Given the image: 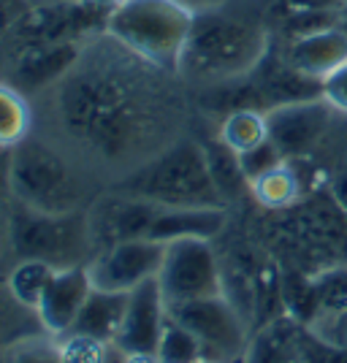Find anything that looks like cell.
I'll use <instances>...</instances> for the list:
<instances>
[{
    "label": "cell",
    "instance_id": "obj_46",
    "mask_svg": "<svg viewBox=\"0 0 347 363\" xmlns=\"http://www.w3.org/2000/svg\"><path fill=\"white\" fill-rule=\"evenodd\" d=\"M345 6H347V0H345Z\"/></svg>",
    "mask_w": 347,
    "mask_h": 363
},
{
    "label": "cell",
    "instance_id": "obj_15",
    "mask_svg": "<svg viewBox=\"0 0 347 363\" xmlns=\"http://www.w3.org/2000/svg\"><path fill=\"white\" fill-rule=\"evenodd\" d=\"M92 293V279L87 266H68L57 269L49 288L44 290L41 301L35 306L38 325L49 336H65L74 328L82 306Z\"/></svg>",
    "mask_w": 347,
    "mask_h": 363
},
{
    "label": "cell",
    "instance_id": "obj_14",
    "mask_svg": "<svg viewBox=\"0 0 347 363\" xmlns=\"http://www.w3.org/2000/svg\"><path fill=\"white\" fill-rule=\"evenodd\" d=\"M158 206L160 203H152V201H144V198L122 196V193L98 201L92 209H87L95 252H101L111 244L147 239Z\"/></svg>",
    "mask_w": 347,
    "mask_h": 363
},
{
    "label": "cell",
    "instance_id": "obj_21",
    "mask_svg": "<svg viewBox=\"0 0 347 363\" xmlns=\"http://www.w3.org/2000/svg\"><path fill=\"white\" fill-rule=\"evenodd\" d=\"M55 272H57V269L44 263V260L19 257L14 266H11V272H9V279H6L9 296H11L19 306H25L28 312H35V306L41 301L44 290L49 288Z\"/></svg>",
    "mask_w": 347,
    "mask_h": 363
},
{
    "label": "cell",
    "instance_id": "obj_35",
    "mask_svg": "<svg viewBox=\"0 0 347 363\" xmlns=\"http://www.w3.org/2000/svg\"><path fill=\"white\" fill-rule=\"evenodd\" d=\"M11 168H14V150L0 147V196H11Z\"/></svg>",
    "mask_w": 347,
    "mask_h": 363
},
{
    "label": "cell",
    "instance_id": "obj_39",
    "mask_svg": "<svg viewBox=\"0 0 347 363\" xmlns=\"http://www.w3.org/2000/svg\"><path fill=\"white\" fill-rule=\"evenodd\" d=\"M90 6H95V9H101V11H106V14H111L117 6H120L122 0H87Z\"/></svg>",
    "mask_w": 347,
    "mask_h": 363
},
{
    "label": "cell",
    "instance_id": "obj_36",
    "mask_svg": "<svg viewBox=\"0 0 347 363\" xmlns=\"http://www.w3.org/2000/svg\"><path fill=\"white\" fill-rule=\"evenodd\" d=\"M331 201L347 214V171L336 174L331 179Z\"/></svg>",
    "mask_w": 347,
    "mask_h": 363
},
{
    "label": "cell",
    "instance_id": "obj_9",
    "mask_svg": "<svg viewBox=\"0 0 347 363\" xmlns=\"http://www.w3.org/2000/svg\"><path fill=\"white\" fill-rule=\"evenodd\" d=\"M163 255H166V244L160 242L133 239V242L111 244L95 252V257L87 263L92 288L131 293L147 279L158 277L163 266Z\"/></svg>",
    "mask_w": 347,
    "mask_h": 363
},
{
    "label": "cell",
    "instance_id": "obj_20",
    "mask_svg": "<svg viewBox=\"0 0 347 363\" xmlns=\"http://www.w3.org/2000/svg\"><path fill=\"white\" fill-rule=\"evenodd\" d=\"M250 193L258 203L269 212H285L293 209L302 201V179L299 171L290 166V160L280 163L272 168L269 174L258 177L255 182H250Z\"/></svg>",
    "mask_w": 347,
    "mask_h": 363
},
{
    "label": "cell",
    "instance_id": "obj_43",
    "mask_svg": "<svg viewBox=\"0 0 347 363\" xmlns=\"http://www.w3.org/2000/svg\"><path fill=\"white\" fill-rule=\"evenodd\" d=\"M198 363H217V361H206V358H204V361H198Z\"/></svg>",
    "mask_w": 347,
    "mask_h": 363
},
{
    "label": "cell",
    "instance_id": "obj_45",
    "mask_svg": "<svg viewBox=\"0 0 347 363\" xmlns=\"http://www.w3.org/2000/svg\"><path fill=\"white\" fill-rule=\"evenodd\" d=\"M293 363H299V361H293Z\"/></svg>",
    "mask_w": 347,
    "mask_h": 363
},
{
    "label": "cell",
    "instance_id": "obj_44",
    "mask_svg": "<svg viewBox=\"0 0 347 363\" xmlns=\"http://www.w3.org/2000/svg\"><path fill=\"white\" fill-rule=\"evenodd\" d=\"M342 14H345V16H347V6H345V11H342Z\"/></svg>",
    "mask_w": 347,
    "mask_h": 363
},
{
    "label": "cell",
    "instance_id": "obj_16",
    "mask_svg": "<svg viewBox=\"0 0 347 363\" xmlns=\"http://www.w3.org/2000/svg\"><path fill=\"white\" fill-rule=\"evenodd\" d=\"M280 46L296 71H302L317 82L329 79L339 65L347 62V33L342 30V25H334V28H326V30Z\"/></svg>",
    "mask_w": 347,
    "mask_h": 363
},
{
    "label": "cell",
    "instance_id": "obj_38",
    "mask_svg": "<svg viewBox=\"0 0 347 363\" xmlns=\"http://www.w3.org/2000/svg\"><path fill=\"white\" fill-rule=\"evenodd\" d=\"M117 363H160V361H158V355H125V352H120V361Z\"/></svg>",
    "mask_w": 347,
    "mask_h": 363
},
{
    "label": "cell",
    "instance_id": "obj_23",
    "mask_svg": "<svg viewBox=\"0 0 347 363\" xmlns=\"http://www.w3.org/2000/svg\"><path fill=\"white\" fill-rule=\"evenodd\" d=\"M204 155H206V166H209L211 179H214V184H217V190H220V196H223L226 203L250 190V182L244 177L239 155L231 150L228 144H223L220 138L206 141L204 144Z\"/></svg>",
    "mask_w": 347,
    "mask_h": 363
},
{
    "label": "cell",
    "instance_id": "obj_6",
    "mask_svg": "<svg viewBox=\"0 0 347 363\" xmlns=\"http://www.w3.org/2000/svg\"><path fill=\"white\" fill-rule=\"evenodd\" d=\"M11 196L38 212H79L87 201V184L55 147L28 136L14 147Z\"/></svg>",
    "mask_w": 347,
    "mask_h": 363
},
{
    "label": "cell",
    "instance_id": "obj_24",
    "mask_svg": "<svg viewBox=\"0 0 347 363\" xmlns=\"http://www.w3.org/2000/svg\"><path fill=\"white\" fill-rule=\"evenodd\" d=\"M217 138L228 144L236 155L253 150L258 144H263L269 138V122H266V111L258 108H236L228 111L223 122H220V133Z\"/></svg>",
    "mask_w": 347,
    "mask_h": 363
},
{
    "label": "cell",
    "instance_id": "obj_40",
    "mask_svg": "<svg viewBox=\"0 0 347 363\" xmlns=\"http://www.w3.org/2000/svg\"><path fill=\"white\" fill-rule=\"evenodd\" d=\"M11 298V296H9ZM9 298H3V293H0V331L6 328V323H9Z\"/></svg>",
    "mask_w": 347,
    "mask_h": 363
},
{
    "label": "cell",
    "instance_id": "obj_17",
    "mask_svg": "<svg viewBox=\"0 0 347 363\" xmlns=\"http://www.w3.org/2000/svg\"><path fill=\"white\" fill-rule=\"evenodd\" d=\"M228 223L226 209H171L158 206L147 242L171 244L180 239H214Z\"/></svg>",
    "mask_w": 347,
    "mask_h": 363
},
{
    "label": "cell",
    "instance_id": "obj_37",
    "mask_svg": "<svg viewBox=\"0 0 347 363\" xmlns=\"http://www.w3.org/2000/svg\"><path fill=\"white\" fill-rule=\"evenodd\" d=\"M11 250L9 244V212H3V196H0V255Z\"/></svg>",
    "mask_w": 347,
    "mask_h": 363
},
{
    "label": "cell",
    "instance_id": "obj_27",
    "mask_svg": "<svg viewBox=\"0 0 347 363\" xmlns=\"http://www.w3.org/2000/svg\"><path fill=\"white\" fill-rule=\"evenodd\" d=\"M0 363H65L60 345L44 336H25L0 350Z\"/></svg>",
    "mask_w": 347,
    "mask_h": 363
},
{
    "label": "cell",
    "instance_id": "obj_8",
    "mask_svg": "<svg viewBox=\"0 0 347 363\" xmlns=\"http://www.w3.org/2000/svg\"><path fill=\"white\" fill-rule=\"evenodd\" d=\"M158 285L168 303L196 301L223 293V269L209 239H180L166 244Z\"/></svg>",
    "mask_w": 347,
    "mask_h": 363
},
{
    "label": "cell",
    "instance_id": "obj_18",
    "mask_svg": "<svg viewBox=\"0 0 347 363\" xmlns=\"http://www.w3.org/2000/svg\"><path fill=\"white\" fill-rule=\"evenodd\" d=\"M125 309H128V293L92 288L74 328L68 333H82V336H90V339H98L106 345H114L120 336L122 320H125Z\"/></svg>",
    "mask_w": 347,
    "mask_h": 363
},
{
    "label": "cell",
    "instance_id": "obj_34",
    "mask_svg": "<svg viewBox=\"0 0 347 363\" xmlns=\"http://www.w3.org/2000/svg\"><path fill=\"white\" fill-rule=\"evenodd\" d=\"M28 3L25 0H0V38L19 28V22L28 16Z\"/></svg>",
    "mask_w": 347,
    "mask_h": 363
},
{
    "label": "cell",
    "instance_id": "obj_11",
    "mask_svg": "<svg viewBox=\"0 0 347 363\" xmlns=\"http://www.w3.org/2000/svg\"><path fill=\"white\" fill-rule=\"evenodd\" d=\"M168 323V301L158 277L128 293V309L114 350L125 355H155Z\"/></svg>",
    "mask_w": 347,
    "mask_h": 363
},
{
    "label": "cell",
    "instance_id": "obj_30",
    "mask_svg": "<svg viewBox=\"0 0 347 363\" xmlns=\"http://www.w3.org/2000/svg\"><path fill=\"white\" fill-rule=\"evenodd\" d=\"M239 163H242V171L247 182H255L258 177H263V174H269L272 168H277L280 163H285V157H282V152L274 147L272 138H266L263 144H258L253 150H247L239 155Z\"/></svg>",
    "mask_w": 347,
    "mask_h": 363
},
{
    "label": "cell",
    "instance_id": "obj_7",
    "mask_svg": "<svg viewBox=\"0 0 347 363\" xmlns=\"http://www.w3.org/2000/svg\"><path fill=\"white\" fill-rule=\"evenodd\" d=\"M168 318L182 323L204 347V358L217 363H236L244 358L247 320L226 293L196 298V301L168 303Z\"/></svg>",
    "mask_w": 347,
    "mask_h": 363
},
{
    "label": "cell",
    "instance_id": "obj_31",
    "mask_svg": "<svg viewBox=\"0 0 347 363\" xmlns=\"http://www.w3.org/2000/svg\"><path fill=\"white\" fill-rule=\"evenodd\" d=\"M272 14H304V11H345V0H272Z\"/></svg>",
    "mask_w": 347,
    "mask_h": 363
},
{
    "label": "cell",
    "instance_id": "obj_19",
    "mask_svg": "<svg viewBox=\"0 0 347 363\" xmlns=\"http://www.w3.org/2000/svg\"><path fill=\"white\" fill-rule=\"evenodd\" d=\"M304 325L290 315L269 320L250 339L242 363H293L299 361V342Z\"/></svg>",
    "mask_w": 347,
    "mask_h": 363
},
{
    "label": "cell",
    "instance_id": "obj_2",
    "mask_svg": "<svg viewBox=\"0 0 347 363\" xmlns=\"http://www.w3.org/2000/svg\"><path fill=\"white\" fill-rule=\"evenodd\" d=\"M272 0H217L196 9L180 60V76L196 84H223L255 68L272 44Z\"/></svg>",
    "mask_w": 347,
    "mask_h": 363
},
{
    "label": "cell",
    "instance_id": "obj_26",
    "mask_svg": "<svg viewBox=\"0 0 347 363\" xmlns=\"http://www.w3.org/2000/svg\"><path fill=\"white\" fill-rule=\"evenodd\" d=\"M155 355L160 363H198L204 361V347L182 323L168 318Z\"/></svg>",
    "mask_w": 347,
    "mask_h": 363
},
{
    "label": "cell",
    "instance_id": "obj_29",
    "mask_svg": "<svg viewBox=\"0 0 347 363\" xmlns=\"http://www.w3.org/2000/svg\"><path fill=\"white\" fill-rule=\"evenodd\" d=\"M299 363H347V350L326 342L309 325H304L299 342Z\"/></svg>",
    "mask_w": 347,
    "mask_h": 363
},
{
    "label": "cell",
    "instance_id": "obj_3",
    "mask_svg": "<svg viewBox=\"0 0 347 363\" xmlns=\"http://www.w3.org/2000/svg\"><path fill=\"white\" fill-rule=\"evenodd\" d=\"M117 193L171 209H226L206 166L204 144L193 138H180L138 163L120 179Z\"/></svg>",
    "mask_w": 347,
    "mask_h": 363
},
{
    "label": "cell",
    "instance_id": "obj_5",
    "mask_svg": "<svg viewBox=\"0 0 347 363\" xmlns=\"http://www.w3.org/2000/svg\"><path fill=\"white\" fill-rule=\"evenodd\" d=\"M9 244L19 257H35L55 269L87 266L95 257L90 214L79 212H38L16 201L9 209Z\"/></svg>",
    "mask_w": 347,
    "mask_h": 363
},
{
    "label": "cell",
    "instance_id": "obj_28",
    "mask_svg": "<svg viewBox=\"0 0 347 363\" xmlns=\"http://www.w3.org/2000/svg\"><path fill=\"white\" fill-rule=\"evenodd\" d=\"M57 345H60V355L65 363H109L111 347H114V345H106V342L82 336V333L57 336Z\"/></svg>",
    "mask_w": 347,
    "mask_h": 363
},
{
    "label": "cell",
    "instance_id": "obj_33",
    "mask_svg": "<svg viewBox=\"0 0 347 363\" xmlns=\"http://www.w3.org/2000/svg\"><path fill=\"white\" fill-rule=\"evenodd\" d=\"M317 336H323L326 342H331L336 347L347 350V312L342 315H334V318H320L309 325Z\"/></svg>",
    "mask_w": 347,
    "mask_h": 363
},
{
    "label": "cell",
    "instance_id": "obj_1",
    "mask_svg": "<svg viewBox=\"0 0 347 363\" xmlns=\"http://www.w3.org/2000/svg\"><path fill=\"white\" fill-rule=\"evenodd\" d=\"M160 68L136 57L109 33L84 46L74 71L57 84V120L82 150L106 160H136L163 141L171 98ZM160 152V150H155Z\"/></svg>",
    "mask_w": 347,
    "mask_h": 363
},
{
    "label": "cell",
    "instance_id": "obj_41",
    "mask_svg": "<svg viewBox=\"0 0 347 363\" xmlns=\"http://www.w3.org/2000/svg\"><path fill=\"white\" fill-rule=\"evenodd\" d=\"M28 9H41V6H52V3H60V0H25Z\"/></svg>",
    "mask_w": 347,
    "mask_h": 363
},
{
    "label": "cell",
    "instance_id": "obj_32",
    "mask_svg": "<svg viewBox=\"0 0 347 363\" xmlns=\"http://www.w3.org/2000/svg\"><path fill=\"white\" fill-rule=\"evenodd\" d=\"M323 101L331 104L334 111L347 114V62L339 65L329 79H323Z\"/></svg>",
    "mask_w": 347,
    "mask_h": 363
},
{
    "label": "cell",
    "instance_id": "obj_22",
    "mask_svg": "<svg viewBox=\"0 0 347 363\" xmlns=\"http://www.w3.org/2000/svg\"><path fill=\"white\" fill-rule=\"evenodd\" d=\"M33 111L28 95L11 82H0V147L14 150L31 136Z\"/></svg>",
    "mask_w": 347,
    "mask_h": 363
},
{
    "label": "cell",
    "instance_id": "obj_10",
    "mask_svg": "<svg viewBox=\"0 0 347 363\" xmlns=\"http://www.w3.org/2000/svg\"><path fill=\"white\" fill-rule=\"evenodd\" d=\"M247 79L255 90L260 111H272V108L287 106V104H304V101L323 98V82L309 79L307 74L296 71L287 62L285 52L277 44V38H272L266 55L247 74Z\"/></svg>",
    "mask_w": 347,
    "mask_h": 363
},
{
    "label": "cell",
    "instance_id": "obj_4",
    "mask_svg": "<svg viewBox=\"0 0 347 363\" xmlns=\"http://www.w3.org/2000/svg\"><path fill=\"white\" fill-rule=\"evenodd\" d=\"M196 9L184 0H122L109 14L106 33L166 74L180 76V60Z\"/></svg>",
    "mask_w": 347,
    "mask_h": 363
},
{
    "label": "cell",
    "instance_id": "obj_13",
    "mask_svg": "<svg viewBox=\"0 0 347 363\" xmlns=\"http://www.w3.org/2000/svg\"><path fill=\"white\" fill-rule=\"evenodd\" d=\"M84 46L87 44H19L11 57V84L25 95L57 87L74 71Z\"/></svg>",
    "mask_w": 347,
    "mask_h": 363
},
{
    "label": "cell",
    "instance_id": "obj_12",
    "mask_svg": "<svg viewBox=\"0 0 347 363\" xmlns=\"http://www.w3.org/2000/svg\"><path fill=\"white\" fill-rule=\"evenodd\" d=\"M334 106L323 98L304 101V104H287L266 111L269 122V138L274 147L282 152L285 160H299L315 150V144L329 130Z\"/></svg>",
    "mask_w": 347,
    "mask_h": 363
},
{
    "label": "cell",
    "instance_id": "obj_25",
    "mask_svg": "<svg viewBox=\"0 0 347 363\" xmlns=\"http://www.w3.org/2000/svg\"><path fill=\"white\" fill-rule=\"evenodd\" d=\"M317 320L347 312V263H334L312 274Z\"/></svg>",
    "mask_w": 347,
    "mask_h": 363
},
{
    "label": "cell",
    "instance_id": "obj_42",
    "mask_svg": "<svg viewBox=\"0 0 347 363\" xmlns=\"http://www.w3.org/2000/svg\"><path fill=\"white\" fill-rule=\"evenodd\" d=\"M187 6H193V9H201V6H209V3H217V0H184Z\"/></svg>",
    "mask_w": 347,
    "mask_h": 363
}]
</instances>
